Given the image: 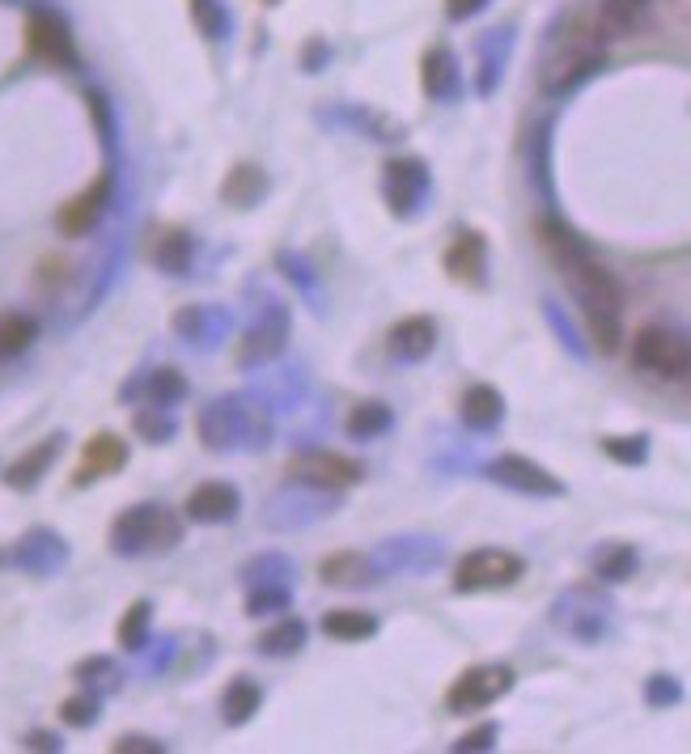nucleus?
Returning a JSON list of instances; mask_svg holds the SVG:
<instances>
[{"label": "nucleus", "instance_id": "1", "mask_svg": "<svg viewBox=\"0 0 691 754\" xmlns=\"http://www.w3.org/2000/svg\"><path fill=\"white\" fill-rule=\"evenodd\" d=\"M539 246L547 251V259L556 263V271L565 276L572 301L586 319L590 344L602 356H615L624 344V314H628V292L624 280L599 263V255L590 251V242L572 230L565 217L543 212L539 217Z\"/></svg>", "mask_w": 691, "mask_h": 754}, {"label": "nucleus", "instance_id": "2", "mask_svg": "<svg viewBox=\"0 0 691 754\" xmlns=\"http://www.w3.org/2000/svg\"><path fill=\"white\" fill-rule=\"evenodd\" d=\"M196 433L209 454H264L276 436V415L250 390H234L196 411Z\"/></svg>", "mask_w": 691, "mask_h": 754}, {"label": "nucleus", "instance_id": "3", "mask_svg": "<svg viewBox=\"0 0 691 754\" xmlns=\"http://www.w3.org/2000/svg\"><path fill=\"white\" fill-rule=\"evenodd\" d=\"M602 38L594 34V26H565L556 30L543 47V64H539V89L547 98H569L577 89L586 86L590 77L602 73Z\"/></svg>", "mask_w": 691, "mask_h": 754}, {"label": "nucleus", "instance_id": "4", "mask_svg": "<svg viewBox=\"0 0 691 754\" xmlns=\"http://www.w3.org/2000/svg\"><path fill=\"white\" fill-rule=\"evenodd\" d=\"M182 543V513H175L161 500H141L115 513V522L107 530V547L120 559H153V555H170Z\"/></svg>", "mask_w": 691, "mask_h": 754}, {"label": "nucleus", "instance_id": "5", "mask_svg": "<svg viewBox=\"0 0 691 754\" xmlns=\"http://www.w3.org/2000/svg\"><path fill=\"white\" fill-rule=\"evenodd\" d=\"M551 623L577 644H602L615 632V602L611 594L602 589L599 580H577L565 585L556 598H551Z\"/></svg>", "mask_w": 691, "mask_h": 754}, {"label": "nucleus", "instance_id": "6", "mask_svg": "<svg viewBox=\"0 0 691 754\" xmlns=\"http://www.w3.org/2000/svg\"><path fill=\"white\" fill-rule=\"evenodd\" d=\"M289 335H293V310L289 301H280L276 292H264V301L255 306V314L246 322V331L238 335V348H234V365L242 374H255L271 361H280L289 348Z\"/></svg>", "mask_w": 691, "mask_h": 754}, {"label": "nucleus", "instance_id": "7", "mask_svg": "<svg viewBox=\"0 0 691 754\" xmlns=\"http://www.w3.org/2000/svg\"><path fill=\"white\" fill-rule=\"evenodd\" d=\"M378 191H382V203L394 221H421L424 212L433 208V170L424 157H387L382 162V175H378Z\"/></svg>", "mask_w": 691, "mask_h": 754}, {"label": "nucleus", "instance_id": "8", "mask_svg": "<svg viewBox=\"0 0 691 754\" xmlns=\"http://www.w3.org/2000/svg\"><path fill=\"white\" fill-rule=\"evenodd\" d=\"M335 509H339V492L314 488V484H298V479H285V484L264 500L259 522L268 525L271 534H289V530H310V525H319L323 518H331Z\"/></svg>", "mask_w": 691, "mask_h": 754}, {"label": "nucleus", "instance_id": "9", "mask_svg": "<svg viewBox=\"0 0 691 754\" xmlns=\"http://www.w3.org/2000/svg\"><path fill=\"white\" fill-rule=\"evenodd\" d=\"M632 365L658 381H688L691 374V344L679 326L649 322L632 335Z\"/></svg>", "mask_w": 691, "mask_h": 754}, {"label": "nucleus", "instance_id": "10", "mask_svg": "<svg viewBox=\"0 0 691 754\" xmlns=\"http://www.w3.org/2000/svg\"><path fill=\"white\" fill-rule=\"evenodd\" d=\"M526 577V559L510 547H476L454 564V594H492Z\"/></svg>", "mask_w": 691, "mask_h": 754}, {"label": "nucleus", "instance_id": "11", "mask_svg": "<svg viewBox=\"0 0 691 754\" xmlns=\"http://www.w3.org/2000/svg\"><path fill=\"white\" fill-rule=\"evenodd\" d=\"M513 683H517V674L505 662H483V666L462 669L446 687V712H454V717L483 712V708H492V703H501L510 696Z\"/></svg>", "mask_w": 691, "mask_h": 754}, {"label": "nucleus", "instance_id": "12", "mask_svg": "<svg viewBox=\"0 0 691 754\" xmlns=\"http://www.w3.org/2000/svg\"><path fill=\"white\" fill-rule=\"evenodd\" d=\"M480 475L488 484H497V488H505L513 496H531V500H560L569 492V484L556 470H547V466L526 458V454H501V458L483 463Z\"/></svg>", "mask_w": 691, "mask_h": 754}, {"label": "nucleus", "instance_id": "13", "mask_svg": "<svg viewBox=\"0 0 691 754\" xmlns=\"http://www.w3.org/2000/svg\"><path fill=\"white\" fill-rule=\"evenodd\" d=\"M369 555L382 568V577H424V573L442 568L450 552L437 534H391Z\"/></svg>", "mask_w": 691, "mask_h": 754}, {"label": "nucleus", "instance_id": "14", "mask_svg": "<svg viewBox=\"0 0 691 754\" xmlns=\"http://www.w3.org/2000/svg\"><path fill=\"white\" fill-rule=\"evenodd\" d=\"M26 52L34 59H43V64H52V68H64V73L81 68L77 38H73L68 22L60 13H52V9H31V18H26Z\"/></svg>", "mask_w": 691, "mask_h": 754}, {"label": "nucleus", "instance_id": "15", "mask_svg": "<svg viewBox=\"0 0 691 754\" xmlns=\"http://www.w3.org/2000/svg\"><path fill=\"white\" fill-rule=\"evenodd\" d=\"M115 182H120V170H115V166H102V175L93 178L86 191H77L73 200L64 203L60 217H56V225H60L64 237H90V233L102 225L107 208L115 200Z\"/></svg>", "mask_w": 691, "mask_h": 754}, {"label": "nucleus", "instance_id": "16", "mask_svg": "<svg viewBox=\"0 0 691 754\" xmlns=\"http://www.w3.org/2000/svg\"><path fill=\"white\" fill-rule=\"evenodd\" d=\"M170 331L179 335V344L196 352H216L230 335H234V310L225 306H182L170 314Z\"/></svg>", "mask_w": 691, "mask_h": 754}, {"label": "nucleus", "instance_id": "17", "mask_svg": "<svg viewBox=\"0 0 691 754\" xmlns=\"http://www.w3.org/2000/svg\"><path fill=\"white\" fill-rule=\"evenodd\" d=\"M289 479L327 488V492H348V488H357L365 479V466L357 458L331 454V450H305V454H298L289 463Z\"/></svg>", "mask_w": 691, "mask_h": 754}, {"label": "nucleus", "instance_id": "18", "mask_svg": "<svg viewBox=\"0 0 691 754\" xmlns=\"http://www.w3.org/2000/svg\"><path fill=\"white\" fill-rule=\"evenodd\" d=\"M187 395H191V381L175 365L136 369L120 386V403H136V407H179Z\"/></svg>", "mask_w": 691, "mask_h": 754}, {"label": "nucleus", "instance_id": "19", "mask_svg": "<svg viewBox=\"0 0 691 754\" xmlns=\"http://www.w3.org/2000/svg\"><path fill=\"white\" fill-rule=\"evenodd\" d=\"M513 47H517V26L505 22V26L483 30L476 38V93L480 98H492L501 81H505V68L513 59Z\"/></svg>", "mask_w": 691, "mask_h": 754}, {"label": "nucleus", "instance_id": "20", "mask_svg": "<svg viewBox=\"0 0 691 754\" xmlns=\"http://www.w3.org/2000/svg\"><path fill=\"white\" fill-rule=\"evenodd\" d=\"M319 123L323 127H344V132H357V136H365V141H374V145H399L408 132H403V123L399 119H391L387 111H374V107H353V102H344V107H323L319 111Z\"/></svg>", "mask_w": 691, "mask_h": 754}, {"label": "nucleus", "instance_id": "21", "mask_svg": "<svg viewBox=\"0 0 691 754\" xmlns=\"http://www.w3.org/2000/svg\"><path fill=\"white\" fill-rule=\"evenodd\" d=\"M442 267L462 289H488V237L480 230H458L442 251Z\"/></svg>", "mask_w": 691, "mask_h": 754}, {"label": "nucleus", "instance_id": "22", "mask_svg": "<svg viewBox=\"0 0 691 754\" xmlns=\"http://www.w3.org/2000/svg\"><path fill=\"white\" fill-rule=\"evenodd\" d=\"M242 513V492L230 479H209L182 500V522L191 525H230Z\"/></svg>", "mask_w": 691, "mask_h": 754}, {"label": "nucleus", "instance_id": "23", "mask_svg": "<svg viewBox=\"0 0 691 754\" xmlns=\"http://www.w3.org/2000/svg\"><path fill=\"white\" fill-rule=\"evenodd\" d=\"M437 340H442L437 319H428V314H408V319H399L391 331H387V356H391L399 369H412V365H424V361L437 352Z\"/></svg>", "mask_w": 691, "mask_h": 754}, {"label": "nucleus", "instance_id": "24", "mask_svg": "<svg viewBox=\"0 0 691 754\" xmlns=\"http://www.w3.org/2000/svg\"><path fill=\"white\" fill-rule=\"evenodd\" d=\"M250 395L268 407L271 415L276 411H293V407H301L310 399V374L301 365H276L271 361V365L259 369V386Z\"/></svg>", "mask_w": 691, "mask_h": 754}, {"label": "nucleus", "instance_id": "25", "mask_svg": "<svg viewBox=\"0 0 691 754\" xmlns=\"http://www.w3.org/2000/svg\"><path fill=\"white\" fill-rule=\"evenodd\" d=\"M421 86L442 107L462 102V64H458V52L450 43H437L421 56Z\"/></svg>", "mask_w": 691, "mask_h": 754}, {"label": "nucleus", "instance_id": "26", "mask_svg": "<svg viewBox=\"0 0 691 754\" xmlns=\"http://www.w3.org/2000/svg\"><path fill=\"white\" fill-rule=\"evenodd\" d=\"M127 458H132V450H127L123 436L93 433L90 441H86V450H81V466H77V475H73V488H90L98 479L120 475L123 466H127Z\"/></svg>", "mask_w": 691, "mask_h": 754}, {"label": "nucleus", "instance_id": "27", "mask_svg": "<svg viewBox=\"0 0 691 754\" xmlns=\"http://www.w3.org/2000/svg\"><path fill=\"white\" fill-rule=\"evenodd\" d=\"M64 445H68V441H64V433L43 436V441H38V445H31V450H26L18 463L4 466V475H0V479H4V488H13V492H34V488L47 479V470L56 466V458L64 454Z\"/></svg>", "mask_w": 691, "mask_h": 754}, {"label": "nucleus", "instance_id": "28", "mask_svg": "<svg viewBox=\"0 0 691 754\" xmlns=\"http://www.w3.org/2000/svg\"><path fill=\"white\" fill-rule=\"evenodd\" d=\"M319 580L331 589H378L387 577L369 552H335L319 564Z\"/></svg>", "mask_w": 691, "mask_h": 754}, {"label": "nucleus", "instance_id": "29", "mask_svg": "<svg viewBox=\"0 0 691 754\" xmlns=\"http://www.w3.org/2000/svg\"><path fill=\"white\" fill-rule=\"evenodd\" d=\"M505 415H510L505 395H501L497 386H488V381L467 386L462 399H458V420H462L471 433H497V429L505 424Z\"/></svg>", "mask_w": 691, "mask_h": 754}, {"label": "nucleus", "instance_id": "30", "mask_svg": "<svg viewBox=\"0 0 691 754\" xmlns=\"http://www.w3.org/2000/svg\"><path fill=\"white\" fill-rule=\"evenodd\" d=\"M196 255H200L196 233L179 230V225L161 230L157 233V242H153V267H157L161 276H170V280H187V276L196 271Z\"/></svg>", "mask_w": 691, "mask_h": 754}, {"label": "nucleus", "instance_id": "31", "mask_svg": "<svg viewBox=\"0 0 691 754\" xmlns=\"http://www.w3.org/2000/svg\"><path fill=\"white\" fill-rule=\"evenodd\" d=\"M268 196H271V178L255 162H238L230 175L221 178V203H230L238 212H255Z\"/></svg>", "mask_w": 691, "mask_h": 754}, {"label": "nucleus", "instance_id": "32", "mask_svg": "<svg viewBox=\"0 0 691 754\" xmlns=\"http://www.w3.org/2000/svg\"><path fill=\"white\" fill-rule=\"evenodd\" d=\"M18 564L22 568H31L34 577H52V573H60L64 564H68V543H64L56 530H31L22 543H18Z\"/></svg>", "mask_w": 691, "mask_h": 754}, {"label": "nucleus", "instance_id": "33", "mask_svg": "<svg viewBox=\"0 0 691 754\" xmlns=\"http://www.w3.org/2000/svg\"><path fill=\"white\" fill-rule=\"evenodd\" d=\"M590 573H594L599 585H628V580L640 573V552H636L632 543H620V539L599 543V547L590 552Z\"/></svg>", "mask_w": 691, "mask_h": 754}, {"label": "nucleus", "instance_id": "34", "mask_svg": "<svg viewBox=\"0 0 691 754\" xmlns=\"http://www.w3.org/2000/svg\"><path fill=\"white\" fill-rule=\"evenodd\" d=\"M259 708H264V687L250 674L230 678V687L221 691V721H225V729L250 725L259 717Z\"/></svg>", "mask_w": 691, "mask_h": 754}, {"label": "nucleus", "instance_id": "35", "mask_svg": "<svg viewBox=\"0 0 691 754\" xmlns=\"http://www.w3.org/2000/svg\"><path fill=\"white\" fill-rule=\"evenodd\" d=\"M551 119H543L531 127V141H526V175H531V187L539 191L543 203L556 200V178H551Z\"/></svg>", "mask_w": 691, "mask_h": 754}, {"label": "nucleus", "instance_id": "36", "mask_svg": "<svg viewBox=\"0 0 691 754\" xmlns=\"http://www.w3.org/2000/svg\"><path fill=\"white\" fill-rule=\"evenodd\" d=\"M323 632L339 644H361V640H374L382 632V619L361 607H335L323 614Z\"/></svg>", "mask_w": 691, "mask_h": 754}, {"label": "nucleus", "instance_id": "37", "mask_svg": "<svg viewBox=\"0 0 691 754\" xmlns=\"http://www.w3.org/2000/svg\"><path fill=\"white\" fill-rule=\"evenodd\" d=\"M305 640H310L305 619L285 614L280 623H271L268 632L255 640V653H259V657H271V662H285V657H298L301 648H305Z\"/></svg>", "mask_w": 691, "mask_h": 754}, {"label": "nucleus", "instance_id": "38", "mask_svg": "<svg viewBox=\"0 0 691 754\" xmlns=\"http://www.w3.org/2000/svg\"><path fill=\"white\" fill-rule=\"evenodd\" d=\"M293 577H298V564L285 552H259L238 568V580L246 589H259V585H289L293 589Z\"/></svg>", "mask_w": 691, "mask_h": 754}, {"label": "nucleus", "instance_id": "39", "mask_svg": "<svg viewBox=\"0 0 691 754\" xmlns=\"http://www.w3.org/2000/svg\"><path fill=\"white\" fill-rule=\"evenodd\" d=\"M394 429V411L382 399H361L344 415V436L348 441H378Z\"/></svg>", "mask_w": 691, "mask_h": 754}, {"label": "nucleus", "instance_id": "40", "mask_svg": "<svg viewBox=\"0 0 691 754\" xmlns=\"http://www.w3.org/2000/svg\"><path fill=\"white\" fill-rule=\"evenodd\" d=\"M115 640H120L123 653H132V657H141L145 648L153 644V602L149 598H136L132 607L123 610L120 628H115Z\"/></svg>", "mask_w": 691, "mask_h": 754}, {"label": "nucleus", "instance_id": "41", "mask_svg": "<svg viewBox=\"0 0 691 754\" xmlns=\"http://www.w3.org/2000/svg\"><path fill=\"white\" fill-rule=\"evenodd\" d=\"M276 267H280V276H285V280H289V285H293V289H298L301 297H305V301H310V306H314V310L323 314V289H319V267H314V263L305 259L301 251H289V246H285V251H276Z\"/></svg>", "mask_w": 691, "mask_h": 754}, {"label": "nucleus", "instance_id": "42", "mask_svg": "<svg viewBox=\"0 0 691 754\" xmlns=\"http://www.w3.org/2000/svg\"><path fill=\"white\" fill-rule=\"evenodd\" d=\"M187 13L196 30L209 38V43H230L234 38V13L225 0H187Z\"/></svg>", "mask_w": 691, "mask_h": 754}, {"label": "nucleus", "instance_id": "43", "mask_svg": "<svg viewBox=\"0 0 691 754\" xmlns=\"http://www.w3.org/2000/svg\"><path fill=\"white\" fill-rule=\"evenodd\" d=\"M132 433L141 436L145 445H170V441L179 436L175 407H136V415H132Z\"/></svg>", "mask_w": 691, "mask_h": 754}, {"label": "nucleus", "instance_id": "44", "mask_svg": "<svg viewBox=\"0 0 691 754\" xmlns=\"http://www.w3.org/2000/svg\"><path fill=\"white\" fill-rule=\"evenodd\" d=\"M34 340H38V319H34V314H22V310L0 314V361L22 356Z\"/></svg>", "mask_w": 691, "mask_h": 754}, {"label": "nucleus", "instance_id": "45", "mask_svg": "<svg viewBox=\"0 0 691 754\" xmlns=\"http://www.w3.org/2000/svg\"><path fill=\"white\" fill-rule=\"evenodd\" d=\"M289 607H293V589L289 585H259V589H246L242 614L246 619H271V614H285Z\"/></svg>", "mask_w": 691, "mask_h": 754}, {"label": "nucleus", "instance_id": "46", "mask_svg": "<svg viewBox=\"0 0 691 754\" xmlns=\"http://www.w3.org/2000/svg\"><path fill=\"white\" fill-rule=\"evenodd\" d=\"M86 107H90V119L98 127V141H102V153L115 162V141H120V123H115V107L102 89H86Z\"/></svg>", "mask_w": 691, "mask_h": 754}, {"label": "nucleus", "instance_id": "47", "mask_svg": "<svg viewBox=\"0 0 691 754\" xmlns=\"http://www.w3.org/2000/svg\"><path fill=\"white\" fill-rule=\"evenodd\" d=\"M73 678L86 683V687H98V696H102V691H115L120 687L123 669L115 657H86V662L73 666Z\"/></svg>", "mask_w": 691, "mask_h": 754}, {"label": "nucleus", "instance_id": "48", "mask_svg": "<svg viewBox=\"0 0 691 754\" xmlns=\"http://www.w3.org/2000/svg\"><path fill=\"white\" fill-rule=\"evenodd\" d=\"M602 454L620 466H645L649 463V433L602 436Z\"/></svg>", "mask_w": 691, "mask_h": 754}, {"label": "nucleus", "instance_id": "49", "mask_svg": "<svg viewBox=\"0 0 691 754\" xmlns=\"http://www.w3.org/2000/svg\"><path fill=\"white\" fill-rule=\"evenodd\" d=\"M640 696H645V703H649V708H679L688 691H683L679 674H666V669H658V674H649V678H645Z\"/></svg>", "mask_w": 691, "mask_h": 754}, {"label": "nucleus", "instance_id": "50", "mask_svg": "<svg viewBox=\"0 0 691 754\" xmlns=\"http://www.w3.org/2000/svg\"><path fill=\"white\" fill-rule=\"evenodd\" d=\"M60 721L73 729H93L102 721V696L98 691H81V696L64 699L60 703Z\"/></svg>", "mask_w": 691, "mask_h": 754}, {"label": "nucleus", "instance_id": "51", "mask_svg": "<svg viewBox=\"0 0 691 754\" xmlns=\"http://www.w3.org/2000/svg\"><path fill=\"white\" fill-rule=\"evenodd\" d=\"M543 319L551 322L556 340H560V344H565V348H569L572 356H577V361H590V344H586V340H581V335L572 331V322L565 319V314H560V306H556L551 297H543Z\"/></svg>", "mask_w": 691, "mask_h": 754}, {"label": "nucleus", "instance_id": "52", "mask_svg": "<svg viewBox=\"0 0 691 754\" xmlns=\"http://www.w3.org/2000/svg\"><path fill=\"white\" fill-rule=\"evenodd\" d=\"M497 742H501V725H497V721H483L480 729L462 733V738L454 742L450 751H458V754H480V751H497Z\"/></svg>", "mask_w": 691, "mask_h": 754}, {"label": "nucleus", "instance_id": "53", "mask_svg": "<svg viewBox=\"0 0 691 754\" xmlns=\"http://www.w3.org/2000/svg\"><path fill=\"white\" fill-rule=\"evenodd\" d=\"M323 68H331V43L323 34H314V38H305V47H301V73L319 77Z\"/></svg>", "mask_w": 691, "mask_h": 754}, {"label": "nucleus", "instance_id": "54", "mask_svg": "<svg viewBox=\"0 0 691 754\" xmlns=\"http://www.w3.org/2000/svg\"><path fill=\"white\" fill-rule=\"evenodd\" d=\"M161 751H166V742H157L149 733H120L111 742V754H161Z\"/></svg>", "mask_w": 691, "mask_h": 754}, {"label": "nucleus", "instance_id": "55", "mask_svg": "<svg viewBox=\"0 0 691 754\" xmlns=\"http://www.w3.org/2000/svg\"><path fill=\"white\" fill-rule=\"evenodd\" d=\"M22 746H26V751H47V754L64 751L60 733H52V729H31V733L22 738Z\"/></svg>", "mask_w": 691, "mask_h": 754}, {"label": "nucleus", "instance_id": "56", "mask_svg": "<svg viewBox=\"0 0 691 754\" xmlns=\"http://www.w3.org/2000/svg\"><path fill=\"white\" fill-rule=\"evenodd\" d=\"M488 4L492 0H446V18L450 22H471V18H480Z\"/></svg>", "mask_w": 691, "mask_h": 754}, {"label": "nucleus", "instance_id": "57", "mask_svg": "<svg viewBox=\"0 0 691 754\" xmlns=\"http://www.w3.org/2000/svg\"><path fill=\"white\" fill-rule=\"evenodd\" d=\"M264 4H280V0H264Z\"/></svg>", "mask_w": 691, "mask_h": 754}, {"label": "nucleus", "instance_id": "58", "mask_svg": "<svg viewBox=\"0 0 691 754\" xmlns=\"http://www.w3.org/2000/svg\"><path fill=\"white\" fill-rule=\"evenodd\" d=\"M640 4H649V0H640Z\"/></svg>", "mask_w": 691, "mask_h": 754}]
</instances>
